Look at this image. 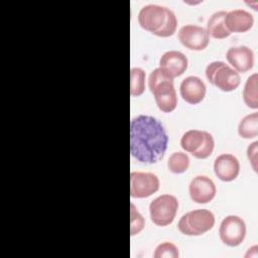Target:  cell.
<instances>
[{"label":"cell","mask_w":258,"mask_h":258,"mask_svg":"<svg viewBox=\"0 0 258 258\" xmlns=\"http://www.w3.org/2000/svg\"><path fill=\"white\" fill-rule=\"evenodd\" d=\"M168 144L167 133L156 118L139 115L130 123V152L139 162L153 164L161 160Z\"/></svg>","instance_id":"6da1fadb"},{"label":"cell","mask_w":258,"mask_h":258,"mask_svg":"<svg viewBox=\"0 0 258 258\" xmlns=\"http://www.w3.org/2000/svg\"><path fill=\"white\" fill-rule=\"evenodd\" d=\"M140 26L160 37H169L174 34L177 19L172 10L157 4L143 6L138 13Z\"/></svg>","instance_id":"7a4b0ae2"},{"label":"cell","mask_w":258,"mask_h":258,"mask_svg":"<svg viewBox=\"0 0 258 258\" xmlns=\"http://www.w3.org/2000/svg\"><path fill=\"white\" fill-rule=\"evenodd\" d=\"M148 87L160 111L170 113L176 108L177 97L173 86V79L162 69L157 68L150 73Z\"/></svg>","instance_id":"3957f363"},{"label":"cell","mask_w":258,"mask_h":258,"mask_svg":"<svg viewBox=\"0 0 258 258\" xmlns=\"http://www.w3.org/2000/svg\"><path fill=\"white\" fill-rule=\"evenodd\" d=\"M214 225V214L206 209H198L184 214L179 219L177 228L183 235L200 236L210 231Z\"/></svg>","instance_id":"277c9868"},{"label":"cell","mask_w":258,"mask_h":258,"mask_svg":"<svg viewBox=\"0 0 258 258\" xmlns=\"http://www.w3.org/2000/svg\"><path fill=\"white\" fill-rule=\"evenodd\" d=\"M180 146L198 159L208 158L214 150L215 141L211 133L207 131L190 129L183 133Z\"/></svg>","instance_id":"5b68a950"},{"label":"cell","mask_w":258,"mask_h":258,"mask_svg":"<svg viewBox=\"0 0 258 258\" xmlns=\"http://www.w3.org/2000/svg\"><path fill=\"white\" fill-rule=\"evenodd\" d=\"M206 77L211 84L223 92L236 90L241 82L238 72L221 60L212 61L207 66Z\"/></svg>","instance_id":"8992f818"},{"label":"cell","mask_w":258,"mask_h":258,"mask_svg":"<svg viewBox=\"0 0 258 258\" xmlns=\"http://www.w3.org/2000/svg\"><path fill=\"white\" fill-rule=\"evenodd\" d=\"M178 209L177 199L172 195H161L154 199L149 205L151 221L159 227L171 224Z\"/></svg>","instance_id":"52a82bcc"},{"label":"cell","mask_w":258,"mask_h":258,"mask_svg":"<svg viewBox=\"0 0 258 258\" xmlns=\"http://www.w3.org/2000/svg\"><path fill=\"white\" fill-rule=\"evenodd\" d=\"M219 235L225 245L229 247L239 246L246 236L245 222L238 216H227L221 222Z\"/></svg>","instance_id":"ba28073f"},{"label":"cell","mask_w":258,"mask_h":258,"mask_svg":"<svg viewBox=\"0 0 258 258\" xmlns=\"http://www.w3.org/2000/svg\"><path fill=\"white\" fill-rule=\"evenodd\" d=\"M159 188L158 177L151 172L132 171L130 173V196L134 199L148 198Z\"/></svg>","instance_id":"9c48e42d"},{"label":"cell","mask_w":258,"mask_h":258,"mask_svg":"<svg viewBox=\"0 0 258 258\" xmlns=\"http://www.w3.org/2000/svg\"><path fill=\"white\" fill-rule=\"evenodd\" d=\"M178 39L183 46L191 50L205 49L210 41L207 29L194 24H187L178 30Z\"/></svg>","instance_id":"30bf717a"},{"label":"cell","mask_w":258,"mask_h":258,"mask_svg":"<svg viewBox=\"0 0 258 258\" xmlns=\"http://www.w3.org/2000/svg\"><path fill=\"white\" fill-rule=\"evenodd\" d=\"M216 185L214 181L206 175L194 177L188 186L190 199L198 204H207L216 196Z\"/></svg>","instance_id":"8fae6325"},{"label":"cell","mask_w":258,"mask_h":258,"mask_svg":"<svg viewBox=\"0 0 258 258\" xmlns=\"http://www.w3.org/2000/svg\"><path fill=\"white\" fill-rule=\"evenodd\" d=\"M226 58L234 70L239 73L250 71L254 64L253 50L246 45L230 47L226 52Z\"/></svg>","instance_id":"7c38bea8"},{"label":"cell","mask_w":258,"mask_h":258,"mask_svg":"<svg viewBox=\"0 0 258 258\" xmlns=\"http://www.w3.org/2000/svg\"><path fill=\"white\" fill-rule=\"evenodd\" d=\"M205 83L196 76H189L182 80L179 86L181 98L188 104L197 105L201 103L206 96Z\"/></svg>","instance_id":"4fadbf2b"},{"label":"cell","mask_w":258,"mask_h":258,"mask_svg":"<svg viewBox=\"0 0 258 258\" xmlns=\"http://www.w3.org/2000/svg\"><path fill=\"white\" fill-rule=\"evenodd\" d=\"M186 56L177 50H168L159 59V68L172 79L181 76L187 69Z\"/></svg>","instance_id":"5bb4252c"},{"label":"cell","mask_w":258,"mask_h":258,"mask_svg":"<svg viewBox=\"0 0 258 258\" xmlns=\"http://www.w3.org/2000/svg\"><path fill=\"white\" fill-rule=\"evenodd\" d=\"M214 171L221 180L229 182L236 179L238 176L240 172V163L236 156L224 153L215 159Z\"/></svg>","instance_id":"9a60e30c"},{"label":"cell","mask_w":258,"mask_h":258,"mask_svg":"<svg viewBox=\"0 0 258 258\" xmlns=\"http://www.w3.org/2000/svg\"><path fill=\"white\" fill-rule=\"evenodd\" d=\"M227 29L232 32H246L254 24L253 15L244 9H234L226 13L224 19Z\"/></svg>","instance_id":"2e32d148"},{"label":"cell","mask_w":258,"mask_h":258,"mask_svg":"<svg viewBox=\"0 0 258 258\" xmlns=\"http://www.w3.org/2000/svg\"><path fill=\"white\" fill-rule=\"evenodd\" d=\"M226 11H218L212 14L207 23V32L209 36L216 39H224L230 36L231 32L227 29L224 19L226 16Z\"/></svg>","instance_id":"e0dca14e"},{"label":"cell","mask_w":258,"mask_h":258,"mask_svg":"<svg viewBox=\"0 0 258 258\" xmlns=\"http://www.w3.org/2000/svg\"><path fill=\"white\" fill-rule=\"evenodd\" d=\"M238 133L242 138L251 139L258 135V113L245 116L239 123Z\"/></svg>","instance_id":"ac0fdd59"},{"label":"cell","mask_w":258,"mask_h":258,"mask_svg":"<svg viewBox=\"0 0 258 258\" xmlns=\"http://www.w3.org/2000/svg\"><path fill=\"white\" fill-rule=\"evenodd\" d=\"M257 81L258 75H251L244 86L243 90V100L245 104L252 109L258 108V97H257Z\"/></svg>","instance_id":"d6986e66"},{"label":"cell","mask_w":258,"mask_h":258,"mask_svg":"<svg viewBox=\"0 0 258 258\" xmlns=\"http://www.w3.org/2000/svg\"><path fill=\"white\" fill-rule=\"evenodd\" d=\"M145 91V72L140 68H132L130 71V95L140 96Z\"/></svg>","instance_id":"ffe728a7"},{"label":"cell","mask_w":258,"mask_h":258,"mask_svg":"<svg viewBox=\"0 0 258 258\" xmlns=\"http://www.w3.org/2000/svg\"><path fill=\"white\" fill-rule=\"evenodd\" d=\"M168 169L173 173H182L187 170L189 166V158L183 152L172 153L167 161Z\"/></svg>","instance_id":"44dd1931"},{"label":"cell","mask_w":258,"mask_h":258,"mask_svg":"<svg viewBox=\"0 0 258 258\" xmlns=\"http://www.w3.org/2000/svg\"><path fill=\"white\" fill-rule=\"evenodd\" d=\"M130 217H131V219H130V233H131V236H135L143 230L145 222H144V218L137 211L136 207L133 204L130 205Z\"/></svg>","instance_id":"7402d4cb"},{"label":"cell","mask_w":258,"mask_h":258,"mask_svg":"<svg viewBox=\"0 0 258 258\" xmlns=\"http://www.w3.org/2000/svg\"><path fill=\"white\" fill-rule=\"evenodd\" d=\"M153 257L154 258H177L178 249L174 244L170 242H164L159 244L155 248Z\"/></svg>","instance_id":"603a6c76"},{"label":"cell","mask_w":258,"mask_h":258,"mask_svg":"<svg viewBox=\"0 0 258 258\" xmlns=\"http://www.w3.org/2000/svg\"><path fill=\"white\" fill-rule=\"evenodd\" d=\"M257 146L258 142L255 141L252 144H250L247 148V156L254 171H257Z\"/></svg>","instance_id":"cb8c5ba5"},{"label":"cell","mask_w":258,"mask_h":258,"mask_svg":"<svg viewBox=\"0 0 258 258\" xmlns=\"http://www.w3.org/2000/svg\"><path fill=\"white\" fill-rule=\"evenodd\" d=\"M257 246H253V247H251V248H249V250H248V252L246 253V255H245V257H254V258H256L257 257Z\"/></svg>","instance_id":"d4e9b609"}]
</instances>
